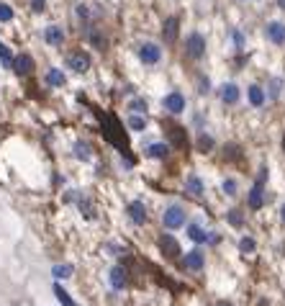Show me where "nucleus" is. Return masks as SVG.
<instances>
[{
  "label": "nucleus",
  "mask_w": 285,
  "mask_h": 306,
  "mask_svg": "<svg viewBox=\"0 0 285 306\" xmlns=\"http://www.w3.org/2000/svg\"><path fill=\"white\" fill-rule=\"evenodd\" d=\"M162 224H164V229H180V226L185 224V208L180 206V204L167 206V208H164V213H162Z\"/></svg>",
  "instance_id": "1"
},
{
  "label": "nucleus",
  "mask_w": 285,
  "mask_h": 306,
  "mask_svg": "<svg viewBox=\"0 0 285 306\" xmlns=\"http://www.w3.org/2000/svg\"><path fill=\"white\" fill-rule=\"evenodd\" d=\"M85 36H87V41L93 44L95 49H100V52L106 49V36L100 34V28H98V26H93V23H85Z\"/></svg>",
  "instance_id": "16"
},
{
  "label": "nucleus",
  "mask_w": 285,
  "mask_h": 306,
  "mask_svg": "<svg viewBox=\"0 0 285 306\" xmlns=\"http://www.w3.org/2000/svg\"><path fill=\"white\" fill-rule=\"evenodd\" d=\"M139 59L146 65V67H154L162 62V47L154 41H144L142 47H139Z\"/></svg>",
  "instance_id": "2"
},
{
  "label": "nucleus",
  "mask_w": 285,
  "mask_h": 306,
  "mask_svg": "<svg viewBox=\"0 0 285 306\" xmlns=\"http://www.w3.org/2000/svg\"><path fill=\"white\" fill-rule=\"evenodd\" d=\"M275 5H278L280 10H285V0H275Z\"/></svg>",
  "instance_id": "39"
},
{
  "label": "nucleus",
  "mask_w": 285,
  "mask_h": 306,
  "mask_svg": "<svg viewBox=\"0 0 285 306\" xmlns=\"http://www.w3.org/2000/svg\"><path fill=\"white\" fill-rule=\"evenodd\" d=\"M67 67H72L74 72H87L90 70V57L85 52H72V54H67Z\"/></svg>",
  "instance_id": "12"
},
{
  "label": "nucleus",
  "mask_w": 285,
  "mask_h": 306,
  "mask_svg": "<svg viewBox=\"0 0 285 306\" xmlns=\"http://www.w3.org/2000/svg\"><path fill=\"white\" fill-rule=\"evenodd\" d=\"M77 18L87 23V18H90V8H87V5H82V3L77 5Z\"/></svg>",
  "instance_id": "37"
},
{
  "label": "nucleus",
  "mask_w": 285,
  "mask_h": 306,
  "mask_svg": "<svg viewBox=\"0 0 285 306\" xmlns=\"http://www.w3.org/2000/svg\"><path fill=\"white\" fill-rule=\"evenodd\" d=\"M201 96H208L211 93V83H208V78H201V88H198Z\"/></svg>",
  "instance_id": "38"
},
{
  "label": "nucleus",
  "mask_w": 285,
  "mask_h": 306,
  "mask_svg": "<svg viewBox=\"0 0 285 306\" xmlns=\"http://www.w3.org/2000/svg\"><path fill=\"white\" fill-rule=\"evenodd\" d=\"M185 268L188 270H203V265H206V255H203V250L201 247H196V250H190V252H185Z\"/></svg>",
  "instance_id": "14"
},
{
  "label": "nucleus",
  "mask_w": 285,
  "mask_h": 306,
  "mask_svg": "<svg viewBox=\"0 0 285 306\" xmlns=\"http://www.w3.org/2000/svg\"><path fill=\"white\" fill-rule=\"evenodd\" d=\"M0 21H3V23L13 21V8L8 3H0Z\"/></svg>",
  "instance_id": "34"
},
{
  "label": "nucleus",
  "mask_w": 285,
  "mask_h": 306,
  "mask_svg": "<svg viewBox=\"0 0 285 306\" xmlns=\"http://www.w3.org/2000/svg\"><path fill=\"white\" fill-rule=\"evenodd\" d=\"M54 296H57V301L62 304V306H77V304H74V299H72V296H70L67 291H65L62 286H59V283L54 286Z\"/></svg>",
  "instance_id": "25"
},
{
  "label": "nucleus",
  "mask_w": 285,
  "mask_h": 306,
  "mask_svg": "<svg viewBox=\"0 0 285 306\" xmlns=\"http://www.w3.org/2000/svg\"><path fill=\"white\" fill-rule=\"evenodd\" d=\"M196 147H198V152H203V155H208L214 147H216V142H214V136L211 134H206V131H201L198 134V139H196Z\"/></svg>",
  "instance_id": "22"
},
{
  "label": "nucleus",
  "mask_w": 285,
  "mask_h": 306,
  "mask_svg": "<svg viewBox=\"0 0 285 306\" xmlns=\"http://www.w3.org/2000/svg\"><path fill=\"white\" fill-rule=\"evenodd\" d=\"M126 213H129V219L137 224V226H144L146 224V219H149V213H146V206L142 204V201H131L129 206H126Z\"/></svg>",
  "instance_id": "9"
},
{
  "label": "nucleus",
  "mask_w": 285,
  "mask_h": 306,
  "mask_svg": "<svg viewBox=\"0 0 285 306\" xmlns=\"http://www.w3.org/2000/svg\"><path fill=\"white\" fill-rule=\"evenodd\" d=\"M247 101H249V105L252 108H262V105L267 103V93H265V88L262 85H249L247 88Z\"/></svg>",
  "instance_id": "11"
},
{
  "label": "nucleus",
  "mask_w": 285,
  "mask_h": 306,
  "mask_svg": "<svg viewBox=\"0 0 285 306\" xmlns=\"http://www.w3.org/2000/svg\"><path fill=\"white\" fill-rule=\"evenodd\" d=\"M44 41H47L49 47H62V44H65V28L57 26V23L47 26V28H44Z\"/></svg>",
  "instance_id": "10"
},
{
  "label": "nucleus",
  "mask_w": 285,
  "mask_h": 306,
  "mask_svg": "<svg viewBox=\"0 0 285 306\" xmlns=\"http://www.w3.org/2000/svg\"><path fill=\"white\" fill-rule=\"evenodd\" d=\"M129 108H131V113H144V116H146V101L134 98V101L129 103Z\"/></svg>",
  "instance_id": "31"
},
{
  "label": "nucleus",
  "mask_w": 285,
  "mask_h": 306,
  "mask_svg": "<svg viewBox=\"0 0 285 306\" xmlns=\"http://www.w3.org/2000/svg\"><path fill=\"white\" fill-rule=\"evenodd\" d=\"M159 247H162V252L167 257H177L180 255V244H177V239L172 234H162L159 237Z\"/></svg>",
  "instance_id": "17"
},
{
  "label": "nucleus",
  "mask_w": 285,
  "mask_h": 306,
  "mask_svg": "<svg viewBox=\"0 0 285 306\" xmlns=\"http://www.w3.org/2000/svg\"><path fill=\"white\" fill-rule=\"evenodd\" d=\"M185 105H188V101H185V96L180 93V90H172V93H167L162 98V108L167 113H172V116H180L185 111Z\"/></svg>",
  "instance_id": "4"
},
{
  "label": "nucleus",
  "mask_w": 285,
  "mask_h": 306,
  "mask_svg": "<svg viewBox=\"0 0 285 306\" xmlns=\"http://www.w3.org/2000/svg\"><path fill=\"white\" fill-rule=\"evenodd\" d=\"M254 250H257V242H254L252 237H242V239H239V252L249 255V252H254Z\"/></svg>",
  "instance_id": "27"
},
{
  "label": "nucleus",
  "mask_w": 285,
  "mask_h": 306,
  "mask_svg": "<svg viewBox=\"0 0 285 306\" xmlns=\"http://www.w3.org/2000/svg\"><path fill=\"white\" fill-rule=\"evenodd\" d=\"M265 36L270 44H275V47H283L285 44V23L283 21H270L265 26Z\"/></svg>",
  "instance_id": "6"
},
{
  "label": "nucleus",
  "mask_w": 285,
  "mask_h": 306,
  "mask_svg": "<svg viewBox=\"0 0 285 306\" xmlns=\"http://www.w3.org/2000/svg\"><path fill=\"white\" fill-rule=\"evenodd\" d=\"M218 98L223 105H236L239 101H242V90H239L236 83H223L218 88Z\"/></svg>",
  "instance_id": "5"
},
{
  "label": "nucleus",
  "mask_w": 285,
  "mask_h": 306,
  "mask_svg": "<svg viewBox=\"0 0 285 306\" xmlns=\"http://www.w3.org/2000/svg\"><path fill=\"white\" fill-rule=\"evenodd\" d=\"M185 54H188V59H203V54H206V39H203V34H198V31H193L188 39H185Z\"/></svg>",
  "instance_id": "3"
},
{
  "label": "nucleus",
  "mask_w": 285,
  "mask_h": 306,
  "mask_svg": "<svg viewBox=\"0 0 285 306\" xmlns=\"http://www.w3.org/2000/svg\"><path fill=\"white\" fill-rule=\"evenodd\" d=\"M218 306H231V304H229V301H221V304H218Z\"/></svg>",
  "instance_id": "41"
},
{
  "label": "nucleus",
  "mask_w": 285,
  "mask_h": 306,
  "mask_svg": "<svg viewBox=\"0 0 285 306\" xmlns=\"http://www.w3.org/2000/svg\"><path fill=\"white\" fill-rule=\"evenodd\" d=\"M13 72L21 75V78H26V75H31L34 72V59L28 57V54H21V57H13Z\"/></svg>",
  "instance_id": "13"
},
{
  "label": "nucleus",
  "mask_w": 285,
  "mask_h": 306,
  "mask_svg": "<svg viewBox=\"0 0 285 306\" xmlns=\"http://www.w3.org/2000/svg\"><path fill=\"white\" fill-rule=\"evenodd\" d=\"M280 219H283V221H285V204H283V206H280Z\"/></svg>",
  "instance_id": "40"
},
{
  "label": "nucleus",
  "mask_w": 285,
  "mask_h": 306,
  "mask_svg": "<svg viewBox=\"0 0 285 306\" xmlns=\"http://www.w3.org/2000/svg\"><path fill=\"white\" fill-rule=\"evenodd\" d=\"M283 149H285V134H283Z\"/></svg>",
  "instance_id": "42"
},
{
  "label": "nucleus",
  "mask_w": 285,
  "mask_h": 306,
  "mask_svg": "<svg viewBox=\"0 0 285 306\" xmlns=\"http://www.w3.org/2000/svg\"><path fill=\"white\" fill-rule=\"evenodd\" d=\"M108 281H111V286H113L116 291H121V288L126 286V270H124V268H113V270L108 273Z\"/></svg>",
  "instance_id": "21"
},
{
  "label": "nucleus",
  "mask_w": 285,
  "mask_h": 306,
  "mask_svg": "<svg viewBox=\"0 0 285 306\" xmlns=\"http://www.w3.org/2000/svg\"><path fill=\"white\" fill-rule=\"evenodd\" d=\"M65 83H67V78H65V72H62V70L52 67V70L47 72V85H49V88H62Z\"/></svg>",
  "instance_id": "23"
},
{
  "label": "nucleus",
  "mask_w": 285,
  "mask_h": 306,
  "mask_svg": "<svg viewBox=\"0 0 285 306\" xmlns=\"http://www.w3.org/2000/svg\"><path fill=\"white\" fill-rule=\"evenodd\" d=\"M126 126H129L131 131H144V129H146V116H144V113H131V116L126 118Z\"/></svg>",
  "instance_id": "24"
},
{
  "label": "nucleus",
  "mask_w": 285,
  "mask_h": 306,
  "mask_svg": "<svg viewBox=\"0 0 285 306\" xmlns=\"http://www.w3.org/2000/svg\"><path fill=\"white\" fill-rule=\"evenodd\" d=\"M31 10L34 13H44L47 10V0H31Z\"/></svg>",
  "instance_id": "36"
},
{
  "label": "nucleus",
  "mask_w": 285,
  "mask_h": 306,
  "mask_svg": "<svg viewBox=\"0 0 285 306\" xmlns=\"http://www.w3.org/2000/svg\"><path fill=\"white\" fill-rule=\"evenodd\" d=\"M0 59H3V65H13V54L3 41H0Z\"/></svg>",
  "instance_id": "35"
},
{
  "label": "nucleus",
  "mask_w": 285,
  "mask_h": 306,
  "mask_svg": "<svg viewBox=\"0 0 285 306\" xmlns=\"http://www.w3.org/2000/svg\"><path fill=\"white\" fill-rule=\"evenodd\" d=\"M185 191H188L193 198H201V196L206 193V186H203V180H201L198 175H188V180H185Z\"/></svg>",
  "instance_id": "18"
},
{
  "label": "nucleus",
  "mask_w": 285,
  "mask_h": 306,
  "mask_svg": "<svg viewBox=\"0 0 285 306\" xmlns=\"http://www.w3.org/2000/svg\"><path fill=\"white\" fill-rule=\"evenodd\" d=\"M167 134H170V144L177 147V149H185L188 147V136H185V129L177 126V124H170L167 126Z\"/></svg>",
  "instance_id": "15"
},
{
  "label": "nucleus",
  "mask_w": 285,
  "mask_h": 306,
  "mask_svg": "<svg viewBox=\"0 0 285 306\" xmlns=\"http://www.w3.org/2000/svg\"><path fill=\"white\" fill-rule=\"evenodd\" d=\"M231 41H234V49H239V52H242L244 49V34L242 31H239V28H234V31H231Z\"/></svg>",
  "instance_id": "33"
},
{
  "label": "nucleus",
  "mask_w": 285,
  "mask_h": 306,
  "mask_svg": "<svg viewBox=\"0 0 285 306\" xmlns=\"http://www.w3.org/2000/svg\"><path fill=\"white\" fill-rule=\"evenodd\" d=\"M221 188H223V193H226V196H236L239 193V183L234 178H226V180L221 183Z\"/></svg>",
  "instance_id": "29"
},
{
  "label": "nucleus",
  "mask_w": 285,
  "mask_h": 306,
  "mask_svg": "<svg viewBox=\"0 0 285 306\" xmlns=\"http://www.w3.org/2000/svg\"><path fill=\"white\" fill-rule=\"evenodd\" d=\"M188 237L196 242V244H206L208 237H211V232H206L201 224H188Z\"/></svg>",
  "instance_id": "20"
},
{
  "label": "nucleus",
  "mask_w": 285,
  "mask_h": 306,
  "mask_svg": "<svg viewBox=\"0 0 285 306\" xmlns=\"http://www.w3.org/2000/svg\"><path fill=\"white\" fill-rule=\"evenodd\" d=\"M52 273H54V278H70V275H72V265H54L52 268Z\"/></svg>",
  "instance_id": "30"
},
{
  "label": "nucleus",
  "mask_w": 285,
  "mask_h": 306,
  "mask_svg": "<svg viewBox=\"0 0 285 306\" xmlns=\"http://www.w3.org/2000/svg\"><path fill=\"white\" fill-rule=\"evenodd\" d=\"M167 155H170V144L167 142H154V144L146 147V157H152V160H164Z\"/></svg>",
  "instance_id": "19"
},
{
  "label": "nucleus",
  "mask_w": 285,
  "mask_h": 306,
  "mask_svg": "<svg viewBox=\"0 0 285 306\" xmlns=\"http://www.w3.org/2000/svg\"><path fill=\"white\" fill-rule=\"evenodd\" d=\"M74 157H77V160H90V147L77 142V144H74Z\"/></svg>",
  "instance_id": "32"
},
{
  "label": "nucleus",
  "mask_w": 285,
  "mask_h": 306,
  "mask_svg": "<svg viewBox=\"0 0 285 306\" xmlns=\"http://www.w3.org/2000/svg\"><path fill=\"white\" fill-rule=\"evenodd\" d=\"M247 206L252 208V211H260L262 206H265V183L262 180H257L252 186V191H249V196H247Z\"/></svg>",
  "instance_id": "7"
},
{
  "label": "nucleus",
  "mask_w": 285,
  "mask_h": 306,
  "mask_svg": "<svg viewBox=\"0 0 285 306\" xmlns=\"http://www.w3.org/2000/svg\"><path fill=\"white\" fill-rule=\"evenodd\" d=\"M226 219H229V224H231V226H242V224H244V213L239 211V208H229Z\"/></svg>",
  "instance_id": "28"
},
{
  "label": "nucleus",
  "mask_w": 285,
  "mask_h": 306,
  "mask_svg": "<svg viewBox=\"0 0 285 306\" xmlns=\"http://www.w3.org/2000/svg\"><path fill=\"white\" fill-rule=\"evenodd\" d=\"M177 36H180V18H175V16L164 18V23H162V39H164V44H175Z\"/></svg>",
  "instance_id": "8"
},
{
  "label": "nucleus",
  "mask_w": 285,
  "mask_h": 306,
  "mask_svg": "<svg viewBox=\"0 0 285 306\" xmlns=\"http://www.w3.org/2000/svg\"><path fill=\"white\" fill-rule=\"evenodd\" d=\"M280 96H283V80H280V78H273V80H270L267 98H270V101H278Z\"/></svg>",
  "instance_id": "26"
}]
</instances>
